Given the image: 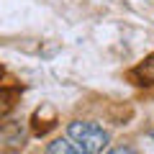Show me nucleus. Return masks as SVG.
<instances>
[{
  "instance_id": "obj_3",
  "label": "nucleus",
  "mask_w": 154,
  "mask_h": 154,
  "mask_svg": "<svg viewBox=\"0 0 154 154\" xmlns=\"http://www.w3.org/2000/svg\"><path fill=\"white\" fill-rule=\"evenodd\" d=\"M46 154H85V152L77 146L72 139H57V141H51V144H49Z\"/></svg>"
},
{
  "instance_id": "obj_7",
  "label": "nucleus",
  "mask_w": 154,
  "mask_h": 154,
  "mask_svg": "<svg viewBox=\"0 0 154 154\" xmlns=\"http://www.w3.org/2000/svg\"><path fill=\"white\" fill-rule=\"evenodd\" d=\"M152 136H154V134H152Z\"/></svg>"
},
{
  "instance_id": "obj_4",
  "label": "nucleus",
  "mask_w": 154,
  "mask_h": 154,
  "mask_svg": "<svg viewBox=\"0 0 154 154\" xmlns=\"http://www.w3.org/2000/svg\"><path fill=\"white\" fill-rule=\"evenodd\" d=\"M13 108V93L11 90H0V116H5Z\"/></svg>"
},
{
  "instance_id": "obj_6",
  "label": "nucleus",
  "mask_w": 154,
  "mask_h": 154,
  "mask_svg": "<svg viewBox=\"0 0 154 154\" xmlns=\"http://www.w3.org/2000/svg\"><path fill=\"white\" fill-rule=\"evenodd\" d=\"M0 75H3V69H0Z\"/></svg>"
},
{
  "instance_id": "obj_5",
  "label": "nucleus",
  "mask_w": 154,
  "mask_h": 154,
  "mask_svg": "<svg viewBox=\"0 0 154 154\" xmlns=\"http://www.w3.org/2000/svg\"><path fill=\"white\" fill-rule=\"evenodd\" d=\"M110 154H136L131 146H116V149H110Z\"/></svg>"
},
{
  "instance_id": "obj_1",
  "label": "nucleus",
  "mask_w": 154,
  "mask_h": 154,
  "mask_svg": "<svg viewBox=\"0 0 154 154\" xmlns=\"http://www.w3.org/2000/svg\"><path fill=\"white\" fill-rule=\"evenodd\" d=\"M67 134H69V139L82 149L85 154H100V152L105 149V144H108V131H103L100 126L88 123V121H75V123H69Z\"/></svg>"
},
{
  "instance_id": "obj_2",
  "label": "nucleus",
  "mask_w": 154,
  "mask_h": 154,
  "mask_svg": "<svg viewBox=\"0 0 154 154\" xmlns=\"http://www.w3.org/2000/svg\"><path fill=\"white\" fill-rule=\"evenodd\" d=\"M131 80L136 85H154V54L146 57V59L131 72Z\"/></svg>"
}]
</instances>
